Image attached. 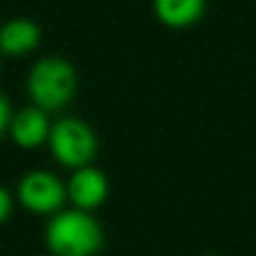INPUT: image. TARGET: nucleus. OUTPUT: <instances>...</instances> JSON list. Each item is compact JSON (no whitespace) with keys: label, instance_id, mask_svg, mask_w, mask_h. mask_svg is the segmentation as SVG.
<instances>
[{"label":"nucleus","instance_id":"obj_1","mask_svg":"<svg viewBox=\"0 0 256 256\" xmlns=\"http://www.w3.org/2000/svg\"><path fill=\"white\" fill-rule=\"evenodd\" d=\"M45 243L54 256H97L104 250V230L88 212L70 209L48 222Z\"/></svg>","mask_w":256,"mask_h":256},{"label":"nucleus","instance_id":"obj_2","mask_svg":"<svg viewBox=\"0 0 256 256\" xmlns=\"http://www.w3.org/2000/svg\"><path fill=\"white\" fill-rule=\"evenodd\" d=\"M27 92L43 110H58L68 106L76 92V72L72 63L58 56L38 61L30 72Z\"/></svg>","mask_w":256,"mask_h":256},{"label":"nucleus","instance_id":"obj_3","mask_svg":"<svg viewBox=\"0 0 256 256\" xmlns=\"http://www.w3.org/2000/svg\"><path fill=\"white\" fill-rule=\"evenodd\" d=\"M50 150L52 155L70 168L88 166L97 155V135L86 122L66 117L58 120L50 132Z\"/></svg>","mask_w":256,"mask_h":256},{"label":"nucleus","instance_id":"obj_4","mask_svg":"<svg viewBox=\"0 0 256 256\" xmlns=\"http://www.w3.org/2000/svg\"><path fill=\"white\" fill-rule=\"evenodd\" d=\"M68 198V186L50 171H30L18 184V202L32 214H54Z\"/></svg>","mask_w":256,"mask_h":256},{"label":"nucleus","instance_id":"obj_5","mask_svg":"<svg viewBox=\"0 0 256 256\" xmlns=\"http://www.w3.org/2000/svg\"><path fill=\"white\" fill-rule=\"evenodd\" d=\"M108 194H110V184H108L106 173L90 164L74 168L72 178L68 180V198L74 202L76 209H84V212L102 207Z\"/></svg>","mask_w":256,"mask_h":256},{"label":"nucleus","instance_id":"obj_6","mask_svg":"<svg viewBox=\"0 0 256 256\" xmlns=\"http://www.w3.org/2000/svg\"><path fill=\"white\" fill-rule=\"evenodd\" d=\"M50 132H52V126H50L45 110L38 106H30L16 112L7 135L20 148H36L43 142H50Z\"/></svg>","mask_w":256,"mask_h":256},{"label":"nucleus","instance_id":"obj_7","mask_svg":"<svg viewBox=\"0 0 256 256\" xmlns=\"http://www.w3.org/2000/svg\"><path fill=\"white\" fill-rule=\"evenodd\" d=\"M207 0H153V12L162 25L186 30L204 16Z\"/></svg>","mask_w":256,"mask_h":256},{"label":"nucleus","instance_id":"obj_8","mask_svg":"<svg viewBox=\"0 0 256 256\" xmlns=\"http://www.w3.org/2000/svg\"><path fill=\"white\" fill-rule=\"evenodd\" d=\"M40 43V30L30 18H14L0 32V48L4 54L22 56L36 50Z\"/></svg>","mask_w":256,"mask_h":256},{"label":"nucleus","instance_id":"obj_9","mask_svg":"<svg viewBox=\"0 0 256 256\" xmlns=\"http://www.w3.org/2000/svg\"><path fill=\"white\" fill-rule=\"evenodd\" d=\"M14 112H12V104H9V99L2 94V99H0V130L7 135L9 128L14 124Z\"/></svg>","mask_w":256,"mask_h":256},{"label":"nucleus","instance_id":"obj_10","mask_svg":"<svg viewBox=\"0 0 256 256\" xmlns=\"http://www.w3.org/2000/svg\"><path fill=\"white\" fill-rule=\"evenodd\" d=\"M12 207H14V198L9 194V189L0 191V220L7 222L12 218Z\"/></svg>","mask_w":256,"mask_h":256}]
</instances>
